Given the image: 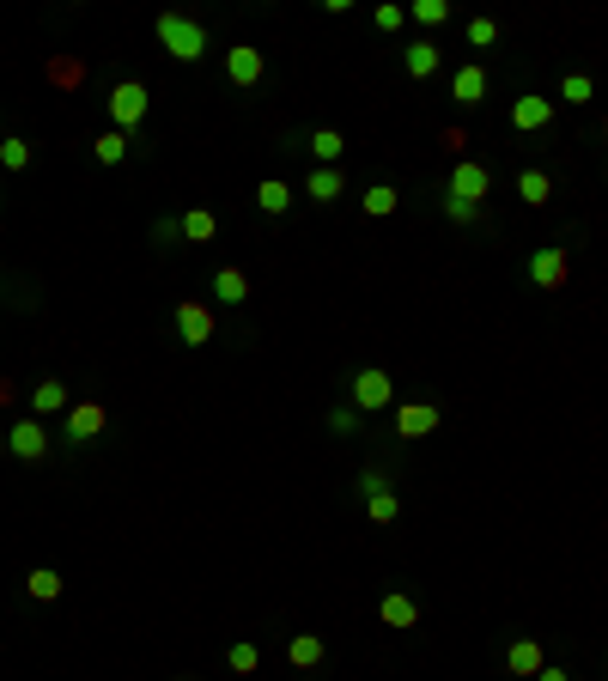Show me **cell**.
I'll return each instance as SVG.
<instances>
[{"label":"cell","mask_w":608,"mask_h":681,"mask_svg":"<svg viewBox=\"0 0 608 681\" xmlns=\"http://www.w3.org/2000/svg\"><path fill=\"white\" fill-rule=\"evenodd\" d=\"M104 426H110V408L104 402H73L61 414V438L67 444H92V438H104Z\"/></svg>","instance_id":"6"},{"label":"cell","mask_w":608,"mask_h":681,"mask_svg":"<svg viewBox=\"0 0 608 681\" xmlns=\"http://www.w3.org/2000/svg\"><path fill=\"white\" fill-rule=\"evenodd\" d=\"M329 426H335V432H359V408H335Z\"/></svg>","instance_id":"38"},{"label":"cell","mask_w":608,"mask_h":681,"mask_svg":"<svg viewBox=\"0 0 608 681\" xmlns=\"http://www.w3.org/2000/svg\"><path fill=\"white\" fill-rule=\"evenodd\" d=\"M438 213H444L450 225H475V219H481V207H469V201H456V195H438Z\"/></svg>","instance_id":"33"},{"label":"cell","mask_w":608,"mask_h":681,"mask_svg":"<svg viewBox=\"0 0 608 681\" xmlns=\"http://www.w3.org/2000/svg\"><path fill=\"white\" fill-rule=\"evenodd\" d=\"M523 274H529V286H542V292H560V286L572 280V250H566V244H542V250H529Z\"/></svg>","instance_id":"2"},{"label":"cell","mask_w":608,"mask_h":681,"mask_svg":"<svg viewBox=\"0 0 608 681\" xmlns=\"http://www.w3.org/2000/svg\"><path fill=\"white\" fill-rule=\"evenodd\" d=\"M213 238H219V219L207 207H189L183 213V244H213Z\"/></svg>","instance_id":"23"},{"label":"cell","mask_w":608,"mask_h":681,"mask_svg":"<svg viewBox=\"0 0 608 681\" xmlns=\"http://www.w3.org/2000/svg\"><path fill=\"white\" fill-rule=\"evenodd\" d=\"M49 80H55L61 92H73V86L86 80V61H80V55H55V61H49Z\"/></svg>","instance_id":"25"},{"label":"cell","mask_w":608,"mask_h":681,"mask_svg":"<svg viewBox=\"0 0 608 681\" xmlns=\"http://www.w3.org/2000/svg\"><path fill=\"white\" fill-rule=\"evenodd\" d=\"M371 25H377V31H402V25H408V7H396V0H384V7L371 13Z\"/></svg>","instance_id":"34"},{"label":"cell","mask_w":608,"mask_h":681,"mask_svg":"<svg viewBox=\"0 0 608 681\" xmlns=\"http://www.w3.org/2000/svg\"><path fill=\"white\" fill-rule=\"evenodd\" d=\"M159 49L165 55H177V61H201L207 55V25L201 19H189V13H159Z\"/></svg>","instance_id":"1"},{"label":"cell","mask_w":608,"mask_h":681,"mask_svg":"<svg viewBox=\"0 0 608 681\" xmlns=\"http://www.w3.org/2000/svg\"><path fill=\"white\" fill-rule=\"evenodd\" d=\"M7 457H19V463H43V457H49V426H43L37 414L13 420V432H7Z\"/></svg>","instance_id":"7"},{"label":"cell","mask_w":608,"mask_h":681,"mask_svg":"<svg viewBox=\"0 0 608 681\" xmlns=\"http://www.w3.org/2000/svg\"><path fill=\"white\" fill-rule=\"evenodd\" d=\"M67 408H73V390L61 384V377H43V384L31 390V414H37V420H61Z\"/></svg>","instance_id":"15"},{"label":"cell","mask_w":608,"mask_h":681,"mask_svg":"<svg viewBox=\"0 0 608 681\" xmlns=\"http://www.w3.org/2000/svg\"><path fill=\"white\" fill-rule=\"evenodd\" d=\"M304 195H311L317 207L341 201V195H347V171H341V165H323V171H311V177H304Z\"/></svg>","instance_id":"18"},{"label":"cell","mask_w":608,"mask_h":681,"mask_svg":"<svg viewBox=\"0 0 608 681\" xmlns=\"http://www.w3.org/2000/svg\"><path fill=\"white\" fill-rule=\"evenodd\" d=\"M323 657H329L323 633H292V639H286V663H292V669H317Z\"/></svg>","instance_id":"20"},{"label":"cell","mask_w":608,"mask_h":681,"mask_svg":"<svg viewBox=\"0 0 608 681\" xmlns=\"http://www.w3.org/2000/svg\"><path fill=\"white\" fill-rule=\"evenodd\" d=\"M487 86H493V73H487L481 61H469V67H456V73H450V98H456V104H469V110L487 98Z\"/></svg>","instance_id":"14"},{"label":"cell","mask_w":608,"mask_h":681,"mask_svg":"<svg viewBox=\"0 0 608 681\" xmlns=\"http://www.w3.org/2000/svg\"><path fill=\"white\" fill-rule=\"evenodd\" d=\"M225 663H232V675H256L262 669V645L256 639H238L232 651H225Z\"/></svg>","instance_id":"26"},{"label":"cell","mask_w":608,"mask_h":681,"mask_svg":"<svg viewBox=\"0 0 608 681\" xmlns=\"http://www.w3.org/2000/svg\"><path fill=\"white\" fill-rule=\"evenodd\" d=\"M311 153H317L323 165H341V153H347V140H341L335 128H317V134H311Z\"/></svg>","instance_id":"29"},{"label":"cell","mask_w":608,"mask_h":681,"mask_svg":"<svg viewBox=\"0 0 608 681\" xmlns=\"http://www.w3.org/2000/svg\"><path fill=\"white\" fill-rule=\"evenodd\" d=\"M505 669H511L517 681H536V675L548 669V651H542L536 639H511V651H505Z\"/></svg>","instance_id":"16"},{"label":"cell","mask_w":608,"mask_h":681,"mask_svg":"<svg viewBox=\"0 0 608 681\" xmlns=\"http://www.w3.org/2000/svg\"><path fill=\"white\" fill-rule=\"evenodd\" d=\"M19 402V384H13V377H0V408H13Z\"/></svg>","instance_id":"39"},{"label":"cell","mask_w":608,"mask_h":681,"mask_svg":"<svg viewBox=\"0 0 608 681\" xmlns=\"http://www.w3.org/2000/svg\"><path fill=\"white\" fill-rule=\"evenodd\" d=\"M262 73H268V55L256 43H232V49H225V80H232V86H262Z\"/></svg>","instance_id":"9"},{"label":"cell","mask_w":608,"mask_h":681,"mask_svg":"<svg viewBox=\"0 0 608 681\" xmlns=\"http://www.w3.org/2000/svg\"><path fill=\"white\" fill-rule=\"evenodd\" d=\"M177 681H195V675H177Z\"/></svg>","instance_id":"43"},{"label":"cell","mask_w":608,"mask_h":681,"mask_svg":"<svg viewBox=\"0 0 608 681\" xmlns=\"http://www.w3.org/2000/svg\"><path fill=\"white\" fill-rule=\"evenodd\" d=\"M213 298H219V305H244V298H250V274L244 268H219L213 274Z\"/></svg>","instance_id":"21"},{"label":"cell","mask_w":608,"mask_h":681,"mask_svg":"<svg viewBox=\"0 0 608 681\" xmlns=\"http://www.w3.org/2000/svg\"><path fill=\"white\" fill-rule=\"evenodd\" d=\"M256 207L280 219V213L292 207V183H280V177H262V183H256Z\"/></svg>","instance_id":"24"},{"label":"cell","mask_w":608,"mask_h":681,"mask_svg":"<svg viewBox=\"0 0 608 681\" xmlns=\"http://www.w3.org/2000/svg\"><path fill=\"white\" fill-rule=\"evenodd\" d=\"M487 189H493V171H487L481 159H456V165H450V183H444V195H456V201L481 207V201H487Z\"/></svg>","instance_id":"5"},{"label":"cell","mask_w":608,"mask_h":681,"mask_svg":"<svg viewBox=\"0 0 608 681\" xmlns=\"http://www.w3.org/2000/svg\"><path fill=\"white\" fill-rule=\"evenodd\" d=\"M408 19H420V25H450V0H414Z\"/></svg>","instance_id":"32"},{"label":"cell","mask_w":608,"mask_h":681,"mask_svg":"<svg viewBox=\"0 0 608 681\" xmlns=\"http://www.w3.org/2000/svg\"><path fill=\"white\" fill-rule=\"evenodd\" d=\"M560 98H566V104H590V98H596V80H590V73H566V80H560Z\"/></svg>","instance_id":"31"},{"label":"cell","mask_w":608,"mask_h":681,"mask_svg":"<svg viewBox=\"0 0 608 681\" xmlns=\"http://www.w3.org/2000/svg\"><path fill=\"white\" fill-rule=\"evenodd\" d=\"M359 487H365V517H371V523H396V517H402V493L384 487V475H377V469H371Z\"/></svg>","instance_id":"11"},{"label":"cell","mask_w":608,"mask_h":681,"mask_svg":"<svg viewBox=\"0 0 608 681\" xmlns=\"http://www.w3.org/2000/svg\"><path fill=\"white\" fill-rule=\"evenodd\" d=\"M377 615H384V627H396V633H414L420 627V602L402 596V590H390L384 602H377Z\"/></svg>","instance_id":"17"},{"label":"cell","mask_w":608,"mask_h":681,"mask_svg":"<svg viewBox=\"0 0 608 681\" xmlns=\"http://www.w3.org/2000/svg\"><path fill=\"white\" fill-rule=\"evenodd\" d=\"M183 238V219H152V244H177Z\"/></svg>","instance_id":"37"},{"label":"cell","mask_w":608,"mask_h":681,"mask_svg":"<svg viewBox=\"0 0 608 681\" xmlns=\"http://www.w3.org/2000/svg\"><path fill=\"white\" fill-rule=\"evenodd\" d=\"M548 195H554V177H548L542 165H523V171H517V201H523V207H548Z\"/></svg>","instance_id":"19"},{"label":"cell","mask_w":608,"mask_h":681,"mask_svg":"<svg viewBox=\"0 0 608 681\" xmlns=\"http://www.w3.org/2000/svg\"><path fill=\"white\" fill-rule=\"evenodd\" d=\"M25 590H31L37 602H61V572H55V566H37V572L25 578Z\"/></svg>","instance_id":"27"},{"label":"cell","mask_w":608,"mask_h":681,"mask_svg":"<svg viewBox=\"0 0 608 681\" xmlns=\"http://www.w3.org/2000/svg\"><path fill=\"white\" fill-rule=\"evenodd\" d=\"M444 420L438 402H396V438H432Z\"/></svg>","instance_id":"10"},{"label":"cell","mask_w":608,"mask_h":681,"mask_svg":"<svg viewBox=\"0 0 608 681\" xmlns=\"http://www.w3.org/2000/svg\"><path fill=\"white\" fill-rule=\"evenodd\" d=\"M602 140H608V116H602Z\"/></svg>","instance_id":"42"},{"label":"cell","mask_w":608,"mask_h":681,"mask_svg":"<svg viewBox=\"0 0 608 681\" xmlns=\"http://www.w3.org/2000/svg\"><path fill=\"white\" fill-rule=\"evenodd\" d=\"M554 122V98H542V92H523L517 104H511V128L517 134H542Z\"/></svg>","instance_id":"12"},{"label":"cell","mask_w":608,"mask_h":681,"mask_svg":"<svg viewBox=\"0 0 608 681\" xmlns=\"http://www.w3.org/2000/svg\"><path fill=\"white\" fill-rule=\"evenodd\" d=\"M396 207H402V195H396L390 183H371V189H365V213H371V219H384V213H396Z\"/></svg>","instance_id":"30"},{"label":"cell","mask_w":608,"mask_h":681,"mask_svg":"<svg viewBox=\"0 0 608 681\" xmlns=\"http://www.w3.org/2000/svg\"><path fill=\"white\" fill-rule=\"evenodd\" d=\"M92 159H98V165H110V171H116V165H122V159H128V134H122V128H104V134H98V140H92Z\"/></svg>","instance_id":"22"},{"label":"cell","mask_w":608,"mask_h":681,"mask_svg":"<svg viewBox=\"0 0 608 681\" xmlns=\"http://www.w3.org/2000/svg\"><path fill=\"white\" fill-rule=\"evenodd\" d=\"M438 67H444V49H438L432 37H414V43H402V73H408V80H432Z\"/></svg>","instance_id":"13"},{"label":"cell","mask_w":608,"mask_h":681,"mask_svg":"<svg viewBox=\"0 0 608 681\" xmlns=\"http://www.w3.org/2000/svg\"><path fill=\"white\" fill-rule=\"evenodd\" d=\"M25 165H31V140L0 134V171H25Z\"/></svg>","instance_id":"28"},{"label":"cell","mask_w":608,"mask_h":681,"mask_svg":"<svg viewBox=\"0 0 608 681\" xmlns=\"http://www.w3.org/2000/svg\"><path fill=\"white\" fill-rule=\"evenodd\" d=\"M146 110H152V92L140 86V80H116L110 86V128H140L146 122Z\"/></svg>","instance_id":"3"},{"label":"cell","mask_w":608,"mask_h":681,"mask_svg":"<svg viewBox=\"0 0 608 681\" xmlns=\"http://www.w3.org/2000/svg\"><path fill=\"white\" fill-rule=\"evenodd\" d=\"M213 329H219L213 305H201V298H183V305H177V335H183V347H207Z\"/></svg>","instance_id":"8"},{"label":"cell","mask_w":608,"mask_h":681,"mask_svg":"<svg viewBox=\"0 0 608 681\" xmlns=\"http://www.w3.org/2000/svg\"><path fill=\"white\" fill-rule=\"evenodd\" d=\"M0 457H7V432H0Z\"/></svg>","instance_id":"41"},{"label":"cell","mask_w":608,"mask_h":681,"mask_svg":"<svg viewBox=\"0 0 608 681\" xmlns=\"http://www.w3.org/2000/svg\"><path fill=\"white\" fill-rule=\"evenodd\" d=\"M536 681H572V675H566V669H560V663H548V669H542V675H536Z\"/></svg>","instance_id":"40"},{"label":"cell","mask_w":608,"mask_h":681,"mask_svg":"<svg viewBox=\"0 0 608 681\" xmlns=\"http://www.w3.org/2000/svg\"><path fill=\"white\" fill-rule=\"evenodd\" d=\"M469 43H475V49H493V43H499V25H493V19H469Z\"/></svg>","instance_id":"36"},{"label":"cell","mask_w":608,"mask_h":681,"mask_svg":"<svg viewBox=\"0 0 608 681\" xmlns=\"http://www.w3.org/2000/svg\"><path fill=\"white\" fill-rule=\"evenodd\" d=\"M390 402H396V384H390L384 365L353 371V408H359V414H377V408H390Z\"/></svg>","instance_id":"4"},{"label":"cell","mask_w":608,"mask_h":681,"mask_svg":"<svg viewBox=\"0 0 608 681\" xmlns=\"http://www.w3.org/2000/svg\"><path fill=\"white\" fill-rule=\"evenodd\" d=\"M438 146H444L450 159H469V128H444V134H438Z\"/></svg>","instance_id":"35"}]
</instances>
